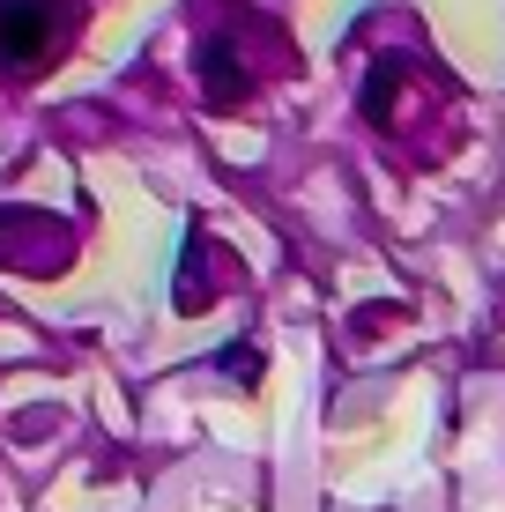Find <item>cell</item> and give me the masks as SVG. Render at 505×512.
I'll return each instance as SVG.
<instances>
[{"instance_id":"1","label":"cell","mask_w":505,"mask_h":512,"mask_svg":"<svg viewBox=\"0 0 505 512\" xmlns=\"http://www.w3.org/2000/svg\"><path fill=\"white\" fill-rule=\"evenodd\" d=\"M75 38V0H0V75L30 82Z\"/></svg>"},{"instance_id":"2","label":"cell","mask_w":505,"mask_h":512,"mask_svg":"<svg viewBox=\"0 0 505 512\" xmlns=\"http://www.w3.org/2000/svg\"><path fill=\"white\" fill-rule=\"evenodd\" d=\"M15 245V260H30V253H75V231L67 223H52L38 216V208H15V216H0V253Z\"/></svg>"}]
</instances>
